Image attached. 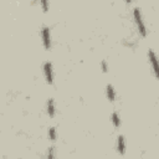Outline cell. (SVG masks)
<instances>
[{"label": "cell", "instance_id": "cell-1", "mask_svg": "<svg viewBox=\"0 0 159 159\" xmlns=\"http://www.w3.org/2000/svg\"><path fill=\"white\" fill-rule=\"evenodd\" d=\"M133 19H134L135 26H137V29H138V32H139L142 36H147V27H145V24H144V21H143L142 12H140V9H139V7H134V9H133Z\"/></svg>", "mask_w": 159, "mask_h": 159}, {"label": "cell", "instance_id": "cell-2", "mask_svg": "<svg viewBox=\"0 0 159 159\" xmlns=\"http://www.w3.org/2000/svg\"><path fill=\"white\" fill-rule=\"evenodd\" d=\"M148 58H149V62H150V66L153 68V72H154V76L159 80V60L155 55V52L153 50H149L148 51Z\"/></svg>", "mask_w": 159, "mask_h": 159}, {"label": "cell", "instance_id": "cell-3", "mask_svg": "<svg viewBox=\"0 0 159 159\" xmlns=\"http://www.w3.org/2000/svg\"><path fill=\"white\" fill-rule=\"evenodd\" d=\"M41 37H42V43L43 47L46 50H48L51 47V34H50V29L47 26H43L41 30Z\"/></svg>", "mask_w": 159, "mask_h": 159}, {"label": "cell", "instance_id": "cell-4", "mask_svg": "<svg viewBox=\"0 0 159 159\" xmlns=\"http://www.w3.org/2000/svg\"><path fill=\"white\" fill-rule=\"evenodd\" d=\"M43 75H45L46 82L51 84L53 82V71H52L51 62H45V65H43Z\"/></svg>", "mask_w": 159, "mask_h": 159}, {"label": "cell", "instance_id": "cell-5", "mask_svg": "<svg viewBox=\"0 0 159 159\" xmlns=\"http://www.w3.org/2000/svg\"><path fill=\"white\" fill-rule=\"evenodd\" d=\"M117 150L119 154L125 153V139L123 135H118V138H117Z\"/></svg>", "mask_w": 159, "mask_h": 159}, {"label": "cell", "instance_id": "cell-6", "mask_svg": "<svg viewBox=\"0 0 159 159\" xmlns=\"http://www.w3.org/2000/svg\"><path fill=\"white\" fill-rule=\"evenodd\" d=\"M55 113H56V109H55V101H53L52 98H50L48 102H47V114H48L50 117H53Z\"/></svg>", "mask_w": 159, "mask_h": 159}, {"label": "cell", "instance_id": "cell-7", "mask_svg": "<svg viewBox=\"0 0 159 159\" xmlns=\"http://www.w3.org/2000/svg\"><path fill=\"white\" fill-rule=\"evenodd\" d=\"M107 97H108V99L111 102H113L116 99V91H114L113 86H111V84L107 86Z\"/></svg>", "mask_w": 159, "mask_h": 159}, {"label": "cell", "instance_id": "cell-8", "mask_svg": "<svg viewBox=\"0 0 159 159\" xmlns=\"http://www.w3.org/2000/svg\"><path fill=\"white\" fill-rule=\"evenodd\" d=\"M48 138L51 140H56L57 138V132H56V128L55 127H50L48 128Z\"/></svg>", "mask_w": 159, "mask_h": 159}, {"label": "cell", "instance_id": "cell-9", "mask_svg": "<svg viewBox=\"0 0 159 159\" xmlns=\"http://www.w3.org/2000/svg\"><path fill=\"white\" fill-rule=\"evenodd\" d=\"M112 122H113V125L114 127H119L120 125V119H119V116L117 112H114L112 114Z\"/></svg>", "mask_w": 159, "mask_h": 159}, {"label": "cell", "instance_id": "cell-10", "mask_svg": "<svg viewBox=\"0 0 159 159\" xmlns=\"http://www.w3.org/2000/svg\"><path fill=\"white\" fill-rule=\"evenodd\" d=\"M46 159H55V148H53V147H50V148H48Z\"/></svg>", "mask_w": 159, "mask_h": 159}, {"label": "cell", "instance_id": "cell-11", "mask_svg": "<svg viewBox=\"0 0 159 159\" xmlns=\"http://www.w3.org/2000/svg\"><path fill=\"white\" fill-rule=\"evenodd\" d=\"M40 5L42 6L43 11H47V10H48V4H47L46 1H41V2H40Z\"/></svg>", "mask_w": 159, "mask_h": 159}, {"label": "cell", "instance_id": "cell-12", "mask_svg": "<svg viewBox=\"0 0 159 159\" xmlns=\"http://www.w3.org/2000/svg\"><path fill=\"white\" fill-rule=\"evenodd\" d=\"M102 70H103V72H107L108 71V66H107V62L106 61L102 62Z\"/></svg>", "mask_w": 159, "mask_h": 159}]
</instances>
